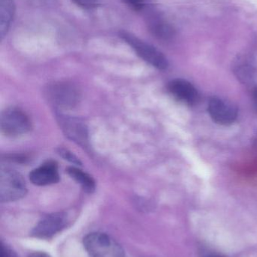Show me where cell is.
<instances>
[{"instance_id":"obj_14","label":"cell","mask_w":257,"mask_h":257,"mask_svg":"<svg viewBox=\"0 0 257 257\" xmlns=\"http://www.w3.org/2000/svg\"><path fill=\"white\" fill-rule=\"evenodd\" d=\"M235 70L240 80L244 82H250L254 76V67L247 57H241L237 60Z\"/></svg>"},{"instance_id":"obj_16","label":"cell","mask_w":257,"mask_h":257,"mask_svg":"<svg viewBox=\"0 0 257 257\" xmlns=\"http://www.w3.org/2000/svg\"><path fill=\"white\" fill-rule=\"evenodd\" d=\"M80 7L84 9H92L98 4V0H72Z\"/></svg>"},{"instance_id":"obj_1","label":"cell","mask_w":257,"mask_h":257,"mask_svg":"<svg viewBox=\"0 0 257 257\" xmlns=\"http://www.w3.org/2000/svg\"><path fill=\"white\" fill-rule=\"evenodd\" d=\"M89 257H125L122 246L110 235L101 232L89 234L84 238Z\"/></svg>"},{"instance_id":"obj_2","label":"cell","mask_w":257,"mask_h":257,"mask_svg":"<svg viewBox=\"0 0 257 257\" xmlns=\"http://www.w3.org/2000/svg\"><path fill=\"white\" fill-rule=\"evenodd\" d=\"M27 189L22 175L7 167H2L0 171V200L11 202L19 200L25 196Z\"/></svg>"},{"instance_id":"obj_15","label":"cell","mask_w":257,"mask_h":257,"mask_svg":"<svg viewBox=\"0 0 257 257\" xmlns=\"http://www.w3.org/2000/svg\"><path fill=\"white\" fill-rule=\"evenodd\" d=\"M58 154H60L63 159L68 160V161L70 162V163H73V164L78 165V166L81 165L80 160H78L72 152L68 151V150L64 149V148H60V149L58 150Z\"/></svg>"},{"instance_id":"obj_4","label":"cell","mask_w":257,"mask_h":257,"mask_svg":"<svg viewBox=\"0 0 257 257\" xmlns=\"http://www.w3.org/2000/svg\"><path fill=\"white\" fill-rule=\"evenodd\" d=\"M0 126L6 136H16L27 133L31 128V123L27 114L21 110L10 108L2 112Z\"/></svg>"},{"instance_id":"obj_17","label":"cell","mask_w":257,"mask_h":257,"mask_svg":"<svg viewBox=\"0 0 257 257\" xmlns=\"http://www.w3.org/2000/svg\"><path fill=\"white\" fill-rule=\"evenodd\" d=\"M0 257H18V256L11 247L2 243L1 256Z\"/></svg>"},{"instance_id":"obj_5","label":"cell","mask_w":257,"mask_h":257,"mask_svg":"<svg viewBox=\"0 0 257 257\" xmlns=\"http://www.w3.org/2000/svg\"><path fill=\"white\" fill-rule=\"evenodd\" d=\"M67 223V217L64 213H54L43 217L33 228L31 235L40 239H49L63 230Z\"/></svg>"},{"instance_id":"obj_9","label":"cell","mask_w":257,"mask_h":257,"mask_svg":"<svg viewBox=\"0 0 257 257\" xmlns=\"http://www.w3.org/2000/svg\"><path fill=\"white\" fill-rule=\"evenodd\" d=\"M168 90L177 100L186 105H194L199 99L196 87L186 80H173L169 83Z\"/></svg>"},{"instance_id":"obj_6","label":"cell","mask_w":257,"mask_h":257,"mask_svg":"<svg viewBox=\"0 0 257 257\" xmlns=\"http://www.w3.org/2000/svg\"><path fill=\"white\" fill-rule=\"evenodd\" d=\"M208 110L211 119L222 126L232 124L238 117L237 107L221 98H211L208 102Z\"/></svg>"},{"instance_id":"obj_8","label":"cell","mask_w":257,"mask_h":257,"mask_svg":"<svg viewBox=\"0 0 257 257\" xmlns=\"http://www.w3.org/2000/svg\"><path fill=\"white\" fill-rule=\"evenodd\" d=\"M57 117L60 127L69 139L84 148L88 147V130L85 123L82 120L62 114H57Z\"/></svg>"},{"instance_id":"obj_13","label":"cell","mask_w":257,"mask_h":257,"mask_svg":"<svg viewBox=\"0 0 257 257\" xmlns=\"http://www.w3.org/2000/svg\"><path fill=\"white\" fill-rule=\"evenodd\" d=\"M68 174L89 193H93L95 190V182L92 176L83 172L81 169L75 167H69L67 169Z\"/></svg>"},{"instance_id":"obj_3","label":"cell","mask_w":257,"mask_h":257,"mask_svg":"<svg viewBox=\"0 0 257 257\" xmlns=\"http://www.w3.org/2000/svg\"><path fill=\"white\" fill-rule=\"evenodd\" d=\"M120 37L134 50L139 57L154 67L160 70H164L168 67L167 57L155 47L143 42L128 32H121Z\"/></svg>"},{"instance_id":"obj_20","label":"cell","mask_w":257,"mask_h":257,"mask_svg":"<svg viewBox=\"0 0 257 257\" xmlns=\"http://www.w3.org/2000/svg\"><path fill=\"white\" fill-rule=\"evenodd\" d=\"M253 101H254V104L257 109V87L253 91Z\"/></svg>"},{"instance_id":"obj_18","label":"cell","mask_w":257,"mask_h":257,"mask_svg":"<svg viewBox=\"0 0 257 257\" xmlns=\"http://www.w3.org/2000/svg\"><path fill=\"white\" fill-rule=\"evenodd\" d=\"M127 4L129 5L131 7L134 8V9H141L143 6V2L145 0H124Z\"/></svg>"},{"instance_id":"obj_12","label":"cell","mask_w":257,"mask_h":257,"mask_svg":"<svg viewBox=\"0 0 257 257\" xmlns=\"http://www.w3.org/2000/svg\"><path fill=\"white\" fill-rule=\"evenodd\" d=\"M149 29L154 36L161 39H170L175 35L173 27L159 17H154L149 22Z\"/></svg>"},{"instance_id":"obj_7","label":"cell","mask_w":257,"mask_h":257,"mask_svg":"<svg viewBox=\"0 0 257 257\" xmlns=\"http://www.w3.org/2000/svg\"><path fill=\"white\" fill-rule=\"evenodd\" d=\"M49 100L58 108H73L78 103L79 93L72 84L57 83L50 86L48 90Z\"/></svg>"},{"instance_id":"obj_10","label":"cell","mask_w":257,"mask_h":257,"mask_svg":"<svg viewBox=\"0 0 257 257\" xmlns=\"http://www.w3.org/2000/svg\"><path fill=\"white\" fill-rule=\"evenodd\" d=\"M30 180L33 184L37 186L56 184L60 180L57 164L54 162H47L33 169L30 173Z\"/></svg>"},{"instance_id":"obj_21","label":"cell","mask_w":257,"mask_h":257,"mask_svg":"<svg viewBox=\"0 0 257 257\" xmlns=\"http://www.w3.org/2000/svg\"><path fill=\"white\" fill-rule=\"evenodd\" d=\"M205 257H223V256H218V255H209V256H207Z\"/></svg>"},{"instance_id":"obj_11","label":"cell","mask_w":257,"mask_h":257,"mask_svg":"<svg viewBox=\"0 0 257 257\" xmlns=\"http://www.w3.org/2000/svg\"><path fill=\"white\" fill-rule=\"evenodd\" d=\"M15 13L13 0H0V35L2 39L7 34Z\"/></svg>"},{"instance_id":"obj_19","label":"cell","mask_w":257,"mask_h":257,"mask_svg":"<svg viewBox=\"0 0 257 257\" xmlns=\"http://www.w3.org/2000/svg\"><path fill=\"white\" fill-rule=\"evenodd\" d=\"M28 257H50L47 253H42V252H36L32 253Z\"/></svg>"}]
</instances>
